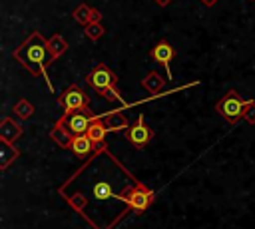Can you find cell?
<instances>
[{"label":"cell","mask_w":255,"mask_h":229,"mask_svg":"<svg viewBox=\"0 0 255 229\" xmlns=\"http://www.w3.org/2000/svg\"><path fill=\"white\" fill-rule=\"evenodd\" d=\"M201 2H203V4H207V6H213L217 0H201Z\"/></svg>","instance_id":"24"},{"label":"cell","mask_w":255,"mask_h":229,"mask_svg":"<svg viewBox=\"0 0 255 229\" xmlns=\"http://www.w3.org/2000/svg\"><path fill=\"white\" fill-rule=\"evenodd\" d=\"M50 135L56 139V143L58 145H62V147H68L70 145V141H72V135L60 125V123H56L54 127H52V131H50Z\"/></svg>","instance_id":"17"},{"label":"cell","mask_w":255,"mask_h":229,"mask_svg":"<svg viewBox=\"0 0 255 229\" xmlns=\"http://www.w3.org/2000/svg\"><path fill=\"white\" fill-rule=\"evenodd\" d=\"M100 18H102V14L98 10H92V22H100Z\"/></svg>","instance_id":"23"},{"label":"cell","mask_w":255,"mask_h":229,"mask_svg":"<svg viewBox=\"0 0 255 229\" xmlns=\"http://www.w3.org/2000/svg\"><path fill=\"white\" fill-rule=\"evenodd\" d=\"M106 133H108L106 125L102 123V119H100V117H96V119L92 121V125H90V129H88V133H86V135H88V137H90V139H92L96 145H100V147L104 149V147H106V145H104Z\"/></svg>","instance_id":"12"},{"label":"cell","mask_w":255,"mask_h":229,"mask_svg":"<svg viewBox=\"0 0 255 229\" xmlns=\"http://www.w3.org/2000/svg\"><path fill=\"white\" fill-rule=\"evenodd\" d=\"M243 119H245L247 123H255V102H253V100H249V106H247V110H245Z\"/></svg>","instance_id":"21"},{"label":"cell","mask_w":255,"mask_h":229,"mask_svg":"<svg viewBox=\"0 0 255 229\" xmlns=\"http://www.w3.org/2000/svg\"><path fill=\"white\" fill-rule=\"evenodd\" d=\"M102 123L106 125L108 131H118V129H128L131 123L128 121V117H124L120 112H110L106 115H100Z\"/></svg>","instance_id":"11"},{"label":"cell","mask_w":255,"mask_h":229,"mask_svg":"<svg viewBox=\"0 0 255 229\" xmlns=\"http://www.w3.org/2000/svg\"><path fill=\"white\" fill-rule=\"evenodd\" d=\"M149 56H151L153 62H157V64H161V66L165 68L167 80H173V74H171V68H169V64H171V60H173V56H175L173 46H171L167 40H159V42L151 48Z\"/></svg>","instance_id":"8"},{"label":"cell","mask_w":255,"mask_h":229,"mask_svg":"<svg viewBox=\"0 0 255 229\" xmlns=\"http://www.w3.org/2000/svg\"><path fill=\"white\" fill-rule=\"evenodd\" d=\"M14 114H16L18 117L26 119V117H30V115L34 114V106H32L28 100H20V102H16V106H14Z\"/></svg>","instance_id":"19"},{"label":"cell","mask_w":255,"mask_h":229,"mask_svg":"<svg viewBox=\"0 0 255 229\" xmlns=\"http://www.w3.org/2000/svg\"><path fill=\"white\" fill-rule=\"evenodd\" d=\"M68 149L74 155H78V157H88V155H92L96 151V143L86 133L84 135H74L72 141H70V145H68Z\"/></svg>","instance_id":"9"},{"label":"cell","mask_w":255,"mask_h":229,"mask_svg":"<svg viewBox=\"0 0 255 229\" xmlns=\"http://www.w3.org/2000/svg\"><path fill=\"white\" fill-rule=\"evenodd\" d=\"M14 58L28 70L32 72L34 76H40L44 74L48 62H52V54H50V48H48V42L42 38L40 32H32L24 44L14 50Z\"/></svg>","instance_id":"1"},{"label":"cell","mask_w":255,"mask_h":229,"mask_svg":"<svg viewBox=\"0 0 255 229\" xmlns=\"http://www.w3.org/2000/svg\"><path fill=\"white\" fill-rule=\"evenodd\" d=\"M48 48H50V54H52V60L60 58L66 50H68V42L60 36V34H54L50 40H48Z\"/></svg>","instance_id":"14"},{"label":"cell","mask_w":255,"mask_h":229,"mask_svg":"<svg viewBox=\"0 0 255 229\" xmlns=\"http://www.w3.org/2000/svg\"><path fill=\"white\" fill-rule=\"evenodd\" d=\"M18 155H20V151H18L12 143L2 141V145H0V167H2V169H6V167H8V163H10L12 159H16Z\"/></svg>","instance_id":"15"},{"label":"cell","mask_w":255,"mask_h":229,"mask_svg":"<svg viewBox=\"0 0 255 229\" xmlns=\"http://www.w3.org/2000/svg\"><path fill=\"white\" fill-rule=\"evenodd\" d=\"M86 82H88V86L92 88V90H96L98 94H106L110 88H114L116 86V82H118V76L106 66V64H98L90 74H88V78H86Z\"/></svg>","instance_id":"5"},{"label":"cell","mask_w":255,"mask_h":229,"mask_svg":"<svg viewBox=\"0 0 255 229\" xmlns=\"http://www.w3.org/2000/svg\"><path fill=\"white\" fill-rule=\"evenodd\" d=\"M247 106H249V100H245V98H241L239 96V92H235V90H229L219 102H217V112L229 121V123H235L239 117H243L245 115V110H247Z\"/></svg>","instance_id":"3"},{"label":"cell","mask_w":255,"mask_h":229,"mask_svg":"<svg viewBox=\"0 0 255 229\" xmlns=\"http://www.w3.org/2000/svg\"><path fill=\"white\" fill-rule=\"evenodd\" d=\"M58 104L64 108V112H76V110H88L90 98L80 86H70L64 90V94L58 98Z\"/></svg>","instance_id":"6"},{"label":"cell","mask_w":255,"mask_h":229,"mask_svg":"<svg viewBox=\"0 0 255 229\" xmlns=\"http://www.w3.org/2000/svg\"><path fill=\"white\" fill-rule=\"evenodd\" d=\"M84 32H86V36L90 38V40H98V38H102V34H104V26L100 24V22H90L88 26H84Z\"/></svg>","instance_id":"20"},{"label":"cell","mask_w":255,"mask_h":229,"mask_svg":"<svg viewBox=\"0 0 255 229\" xmlns=\"http://www.w3.org/2000/svg\"><path fill=\"white\" fill-rule=\"evenodd\" d=\"M72 203H74L76 207H84V205H86V199H84L82 195H74V197H72Z\"/></svg>","instance_id":"22"},{"label":"cell","mask_w":255,"mask_h":229,"mask_svg":"<svg viewBox=\"0 0 255 229\" xmlns=\"http://www.w3.org/2000/svg\"><path fill=\"white\" fill-rule=\"evenodd\" d=\"M118 199L126 201L128 207H131L133 211L141 213V211H145V209L153 203V199H155V191L149 189V187L143 185V183H135V185H131V187H126V189L118 195Z\"/></svg>","instance_id":"2"},{"label":"cell","mask_w":255,"mask_h":229,"mask_svg":"<svg viewBox=\"0 0 255 229\" xmlns=\"http://www.w3.org/2000/svg\"><path fill=\"white\" fill-rule=\"evenodd\" d=\"M20 135H22V125L18 121H14L12 117H4L0 123V139L6 143H12Z\"/></svg>","instance_id":"10"},{"label":"cell","mask_w":255,"mask_h":229,"mask_svg":"<svg viewBox=\"0 0 255 229\" xmlns=\"http://www.w3.org/2000/svg\"><path fill=\"white\" fill-rule=\"evenodd\" d=\"M98 115H94L92 112H90V108L88 110H76V112H66L62 117H60V125L74 137V135H84V133H88V129H90V125H92V121L96 119Z\"/></svg>","instance_id":"4"},{"label":"cell","mask_w":255,"mask_h":229,"mask_svg":"<svg viewBox=\"0 0 255 229\" xmlns=\"http://www.w3.org/2000/svg\"><path fill=\"white\" fill-rule=\"evenodd\" d=\"M126 137H128V141H129L133 147L143 149V147L151 141V137H153V129L143 121V115H139L137 121H133V123L126 129Z\"/></svg>","instance_id":"7"},{"label":"cell","mask_w":255,"mask_h":229,"mask_svg":"<svg viewBox=\"0 0 255 229\" xmlns=\"http://www.w3.org/2000/svg\"><path fill=\"white\" fill-rule=\"evenodd\" d=\"M92 193H94V197L96 199H110V197H118L114 191H112V185L108 183V181H98L96 185H94V189H92Z\"/></svg>","instance_id":"16"},{"label":"cell","mask_w":255,"mask_h":229,"mask_svg":"<svg viewBox=\"0 0 255 229\" xmlns=\"http://www.w3.org/2000/svg\"><path fill=\"white\" fill-rule=\"evenodd\" d=\"M74 20L80 22V24H84V26H88V24L92 22V8H90L88 4H80V6L74 10Z\"/></svg>","instance_id":"18"},{"label":"cell","mask_w":255,"mask_h":229,"mask_svg":"<svg viewBox=\"0 0 255 229\" xmlns=\"http://www.w3.org/2000/svg\"><path fill=\"white\" fill-rule=\"evenodd\" d=\"M141 86H143V88H145L149 94H157V92H159V90L165 86V80H163V78H161L157 72H149V74H147V76L141 80Z\"/></svg>","instance_id":"13"},{"label":"cell","mask_w":255,"mask_h":229,"mask_svg":"<svg viewBox=\"0 0 255 229\" xmlns=\"http://www.w3.org/2000/svg\"><path fill=\"white\" fill-rule=\"evenodd\" d=\"M155 2H157V4H159V6H165V4H167V2H169V0H155Z\"/></svg>","instance_id":"25"}]
</instances>
